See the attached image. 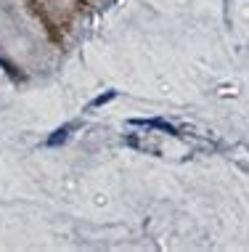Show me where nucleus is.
I'll list each match as a JSON object with an SVG mask.
<instances>
[{
  "label": "nucleus",
  "instance_id": "obj_1",
  "mask_svg": "<svg viewBox=\"0 0 249 252\" xmlns=\"http://www.w3.org/2000/svg\"><path fill=\"white\" fill-rule=\"evenodd\" d=\"M66 133H69V130H66V127H61V130H58V133L51 138V146H56V144H64V141H66Z\"/></svg>",
  "mask_w": 249,
  "mask_h": 252
},
{
  "label": "nucleus",
  "instance_id": "obj_2",
  "mask_svg": "<svg viewBox=\"0 0 249 252\" xmlns=\"http://www.w3.org/2000/svg\"><path fill=\"white\" fill-rule=\"evenodd\" d=\"M109 98H114V93H106V96H98V98H96V106H101L104 101H109Z\"/></svg>",
  "mask_w": 249,
  "mask_h": 252
}]
</instances>
